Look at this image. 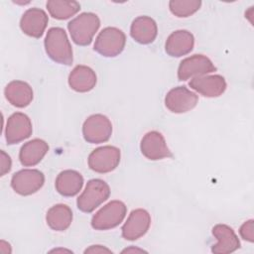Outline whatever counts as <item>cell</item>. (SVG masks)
<instances>
[{"instance_id":"cell-1","label":"cell","mask_w":254,"mask_h":254,"mask_svg":"<svg viewBox=\"0 0 254 254\" xmlns=\"http://www.w3.org/2000/svg\"><path fill=\"white\" fill-rule=\"evenodd\" d=\"M44 44L46 53L52 61L64 65L72 64V49L63 28H51L47 33Z\"/></svg>"},{"instance_id":"cell-2","label":"cell","mask_w":254,"mask_h":254,"mask_svg":"<svg viewBox=\"0 0 254 254\" xmlns=\"http://www.w3.org/2000/svg\"><path fill=\"white\" fill-rule=\"evenodd\" d=\"M100 27L98 16L91 12H84L76 16L67 24L71 40L78 46H88Z\"/></svg>"},{"instance_id":"cell-3","label":"cell","mask_w":254,"mask_h":254,"mask_svg":"<svg viewBox=\"0 0 254 254\" xmlns=\"http://www.w3.org/2000/svg\"><path fill=\"white\" fill-rule=\"evenodd\" d=\"M110 195V188L106 182L100 179H92L87 182L82 193L76 200L77 208L85 213L92 212Z\"/></svg>"},{"instance_id":"cell-4","label":"cell","mask_w":254,"mask_h":254,"mask_svg":"<svg viewBox=\"0 0 254 254\" xmlns=\"http://www.w3.org/2000/svg\"><path fill=\"white\" fill-rule=\"evenodd\" d=\"M126 44L125 34L118 28L106 27L97 36L94 43V51L106 58L120 55Z\"/></svg>"},{"instance_id":"cell-5","label":"cell","mask_w":254,"mask_h":254,"mask_svg":"<svg viewBox=\"0 0 254 254\" xmlns=\"http://www.w3.org/2000/svg\"><path fill=\"white\" fill-rule=\"evenodd\" d=\"M127 207L121 200H112L101 207L92 217L91 226L95 230H108L118 226L126 216Z\"/></svg>"},{"instance_id":"cell-6","label":"cell","mask_w":254,"mask_h":254,"mask_svg":"<svg viewBox=\"0 0 254 254\" xmlns=\"http://www.w3.org/2000/svg\"><path fill=\"white\" fill-rule=\"evenodd\" d=\"M112 134V124L107 116L93 114L86 118L82 125V135L86 142L99 144L109 140Z\"/></svg>"},{"instance_id":"cell-7","label":"cell","mask_w":254,"mask_h":254,"mask_svg":"<svg viewBox=\"0 0 254 254\" xmlns=\"http://www.w3.org/2000/svg\"><path fill=\"white\" fill-rule=\"evenodd\" d=\"M121 153L117 147L103 146L94 149L88 156V167L99 174L115 170L120 163Z\"/></svg>"},{"instance_id":"cell-8","label":"cell","mask_w":254,"mask_h":254,"mask_svg":"<svg viewBox=\"0 0 254 254\" xmlns=\"http://www.w3.org/2000/svg\"><path fill=\"white\" fill-rule=\"evenodd\" d=\"M45 183V175L36 169H25L15 173L11 187L20 195H31L37 192Z\"/></svg>"},{"instance_id":"cell-9","label":"cell","mask_w":254,"mask_h":254,"mask_svg":"<svg viewBox=\"0 0 254 254\" xmlns=\"http://www.w3.org/2000/svg\"><path fill=\"white\" fill-rule=\"evenodd\" d=\"M216 70L215 65L212 62L203 55H193L191 57L184 59L178 68L179 80H187L190 77H196L206 75Z\"/></svg>"},{"instance_id":"cell-10","label":"cell","mask_w":254,"mask_h":254,"mask_svg":"<svg viewBox=\"0 0 254 254\" xmlns=\"http://www.w3.org/2000/svg\"><path fill=\"white\" fill-rule=\"evenodd\" d=\"M198 101V96L186 86L172 88L165 97L166 107L173 113H186L193 109Z\"/></svg>"},{"instance_id":"cell-11","label":"cell","mask_w":254,"mask_h":254,"mask_svg":"<svg viewBox=\"0 0 254 254\" xmlns=\"http://www.w3.org/2000/svg\"><path fill=\"white\" fill-rule=\"evenodd\" d=\"M32 122L26 114L22 112H16L7 119L5 137L9 145L24 141L32 135Z\"/></svg>"},{"instance_id":"cell-12","label":"cell","mask_w":254,"mask_h":254,"mask_svg":"<svg viewBox=\"0 0 254 254\" xmlns=\"http://www.w3.org/2000/svg\"><path fill=\"white\" fill-rule=\"evenodd\" d=\"M150 225V213L143 208L134 209L122 226V237L129 241L136 240L147 233Z\"/></svg>"},{"instance_id":"cell-13","label":"cell","mask_w":254,"mask_h":254,"mask_svg":"<svg viewBox=\"0 0 254 254\" xmlns=\"http://www.w3.org/2000/svg\"><path fill=\"white\" fill-rule=\"evenodd\" d=\"M140 150L143 156L151 161L173 156L164 136L158 131H150L144 135L140 143Z\"/></svg>"},{"instance_id":"cell-14","label":"cell","mask_w":254,"mask_h":254,"mask_svg":"<svg viewBox=\"0 0 254 254\" xmlns=\"http://www.w3.org/2000/svg\"><path fill=\"white\" fill-rule=\"evenodd\" d=\"M48 22V15L43 9L30 8L22 15L20 28L27 36L39 39L43 36Z\"/></svg>"},{"instance_id":"cell-15","label":"cell","mask_w":254,"mask_h":254,"mask_svg":"<svg viewBox=\"0 0 254 254\" xmlns=\"http://www.w3.org/2000/svg\"><path fill=\"white\" fill-rule=\"evenodd\" d=\"M190 88L205 97H218L226 89V81L222 75H201L190 79L189 82Z\"/></svg>"},{"instance_id":"cell-16","label":"cell","mask_w":254,"mask_h":254,"mask_svg":"<svg viewBox=\"0 0 254 254\" xmlns=\"http://www.w3.org/2000/svg\"><path fill=\"white\" fill-rule=\"evenodd\" d=\"M212 235L217 243L212 245L211 252L215 254H227L240 248V241L234 230L226 224H216L212 227Z\"/></svg>"},{"instance_id":"cell-17","label":"cell","mask_w":254,"mask_h":254,"mask_svg":"<svg viewBox=\"0 0 254 254\" xmlns=\"http://www.w3.org/2000/svg\"><path fill=\"white\" fill-rule=\"evenodd\" d=\"M194 46L193 35L187 30H177L167 39L165 44L166 53L173 58H180L190 53Z\"/></svg>"},{"instance_id":"cell-18","label":"cell","mask_w":254,"mask_h":254,"mask_svg":"<svg viewBox=\"0 0 254 254\" xmlns=\"http://www.w3.org/2000/svg\"><path fill=\"white\" fill-rule=\"evenodd\" d=\"M157 34V23L149 16H139L131 24L130 35L139 44H151L156 39Z\"/></svg>"},{"instance_id":"cell-19","label":"cell","mask_w":254,"mask_h":254,"mask_svg":"<svg viewBox=\"0 0 254 254\" xmlns=\"http://www.w3.org/2000/svg\"><path fill=\"white\" fill-rule=\"evenodd\" d=\"M4 94L6 99L18 108L28 106L34 97L33 89L29 83L22 80H13L9 82L5 89Z\"/></svg>"},{"instance_id":"cell-20","label":"cell","mask_w":254,"mask_h":254,"mask_svg":"<svg viewBox=\"0 0 254 254\" xmlns=\"http://www.w3.org/2000/svg\"><path fill=\"white\" fill-rule=\"evenodd\" d=\"M96 81L95 71L86 65H76L68 75V85L76 92L90 91Z\"/></svg>"},{"instance_id":"cell-21","label":"cell","mask_w":254,"mask_h":254,"mask_svg":"<svg viewBox=\"0 0 254 254\" xmlns=\"http://www.w3.org/2000/svg\"><path fill=\"white\" fill-rule=\"evenodd\" d=\"M49 151V145L42 139H33L25 143L19 153V160L25 167H32L39 164Z\"/></svg>"},{"instance_id":"cell-22","label":"cell","mask_w":254,"mask_h":254,"mask_svg":"<svg viewBox=\"0 0 254 254\" xmlns=\"http://www.w3.org/2000/svg\"><path fill=\"white\" fill-rule=\"evenodd\" d=\"M83 186V177L74 170L61 172L55 183L57 191L64 196H73L79 192Z\"/></svg>"},{"instance_id":"cell-23","label":"cell","mask_w":254,"mask_h":254,"mask_svg":"<svg viewBox=\"0 0 254 254\" xmlns=\"http://www.w3.org/2000/svg\"><path fill=\"white\" fill-rule=\"evenodd\" d=\"M46 220L53 230L64 231L69 227L72 221V211L66 204H55L48 210Z\"/></svg>"},{"instance_id":"cell-24","label":"cell","mask_w":254,"mask_h":254,"mask_svg":"<svg viewBox=\"0 0 254 254\" xmlns=\"http://www.w3.org/2000/svg\"><path fill=\"white\" fill-rule=\"evenodd\" d=\"M46 6L50 15L58 20L68 19L80 10V4L76 1L50 0Z\"/></svg>"},{"instance_id":"cell-25","label":"cell","mask_w":254,"mask_h":254,"mask_svg":"<svg viewBox=\"0 0 254 254\" xmlns=\"http://www.w3.org/2000/svg\"><path fill=\"white\" fill-rule=\"evenodd\" d=\"M200 6V0H171L169 2L170 11L179 18H186L194 14Z\"/></svg>"},{"instance_id":"cell-26","label":"cell","mask_w":254,"mask_h":254,"mask_svg":"<svg viewBox=\"0 0 254 254\" xmlns=\"http://www.w3.org/2000/svg\"><path fill=\"white\" fill-rule=\"evenodd\" d=\"M239 233L240 236L249 242H253L254 241V220L253 219H249L247 221H245L240 229H239Z\"/></svg>"},{"instance_id":"cell-27","label":"cell","mask_w":254,"mask_h":254,"mask_svg":"<svg viewBox=\"0 0 254 254\" xmlns=\"http://www.w3.org/2000/svg\"><path fill=\"white\" fill-rule=\"evenodd\" d=\"M1 155V176H4L5 174L9 173L12 166V161L9 155H7L3 150L0 151Z\"/></svg>"},{"instance_id":"cell-28","label":"cell","mask_w":254,"mask_h":254,"mask_svg":"<svg viewBox=\"0 0 254 254\" xmlns=\"http://www.w3.org/2000/svg\"><path fill=\"white\" fill-rule=\"evenodd\" d=\"M103 252H111L110 249L101 246V245H92L89 248L84 250V253H103Z\"/></svg>"},{"instance_id":"cell-29","label":"cell","mask_w":254,"mask_h":254,"mask_svg":"<svg viewBox=\"0 0 254 254\" xmlns=\"http://www.w3.org/2000/svg\"><path fill=\"white\" fill-rule=\"evenodd\" d=\"M130 251H133V252H134V251H135V252H136V251H139V252H145L144 250H142V249H137V248H135V249H134V248H128V249L123 250L122 252L124 253V252H130Z\"/></svg>"}]
</instances>
